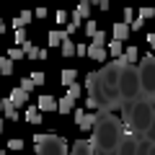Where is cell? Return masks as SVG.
<instances>
[{"mask_svg": "<svg viewBox=\"0 0 155 155\" xmlns=\"http://www.w3.org/2000/svg\"><path fill=\"white\" fill-rule=\"evenodd\" d=\"M72 109H75V98H70V96H65V98L57 101V111H60V114H70Z\"/></svg>", "mask_w": 155, "mask_h": 155, "instance_id": "obj_5", "label": "cell"}, {"mask_svg": "<svg viewBox=\"0 0 155 155\" xmlns=\"http://www.w3.org/2000/svg\"><path fill=\"white\" fill-rule=\"evenodd\" d=\"M75 119H78V127H80V129H91L96 124V116L93 114H85V111H75Z\"/></svg>", "mask_w": 155, "mask_h": 155, "instance_id": "obj_1", "label": "cell"}, {"mask_svg": "<svg viewBox=\"0 0 155 155\" xmlns=\"http://www.w3.org/2000/svg\"><path fill=\"white\" fill-rule=\"evenodd\" d=\"M137 62V47H129L122 57H119V65H134Z\"/></svg>", "mask_w": 155, "mask_h": 155, "instance_id": "obj_7", "label": "cell"}, {"mask_svg": "<svg viewBox=\"0 0 155 155\" xmlns=\"http://www.w3.org/2000/svg\"><path fill=\"white\" fill-rule=\"evenodd\" d=\"M21 88L26 91V93H28V91H34V88H36V83L31 80V75H28V78H21Z\"/></svg>", "mask_w": 155, "mask_h": 155, "instance_id": "obj_22", "label": "cell"}, {"mask_svg": "<svg viewBox=\"0 0 155 155\" xmlns=\"http://www.w3.org/2000/svg\"><path fill=\"white\" fill-rule=\"evenodd\" d=\"M134 18H137V16H134V11H132V8H124V23H132Z\"/></svg>", "mask_w": 155, "mask_h": 155, "instance_id": "obj_29", "label": "cell"}, {"mask_svg": "<svg viewBox=\"0 0 155 155\" xmlns=\"http://www.w3.org/2000/svg\"><path fill=\"white\" fill-rule=\"evenodd\" d=\"M88 57H91V60H96V62H101V60H106V49H104V47L91 44L88 47Z\"/></svg>", "mask_w": 155, "mask_h": 155, "instance_id": "obj_10", "label": "cell"}, {"mask_svg": "<svg viewBox=\"0 0 155 155\" xmlns=\"http://www.w3.org/2000/svg\"><path fill=\"white\" fill-rule=\"evenodd\" d=\"M101 8H104V11H109V8H111V0H101Z\"/></svg>", "mask_w": 155, "mask_h": 155, "instance_id": "obj_33", "label": "cell"}, {"mask_svg": "<svg viewBox=\"0 0 155 155\" xmlns=\"http://www.w3.org/2000/svg\"><path fill=\"white\" fill-rule=\"evenodd\" d=\"M153 16H155L153 8H140V18H145V21H147V18H153Z\"/></svg>", "mask_w": 155, "mask_h": 155, "instance_id": "obj_28", "label": "cell"}, {"mask_svg": "<svg viewBox=\"0 0 155 155\" xmlns=\"http://www.w3.org/2000/svg\"><path fill=\"white\" fill-rule=\"evenodd\" d=\"M109 54H114V57H122L124 54V52H122V41H119V39L109 41Z\"/></svg>", "mask_w": 155, "mask_h": 155, "instance_id": "obj_18", "label": "cell"}, {"mask_svg": "<svg viewBox=\"0 0 155 155\" xmlns=\"http://www.w3.org/2000/svg\"><path fill=\"white\" fill-rule=\"evenodd\" d=\"M80 93H83V88H80L78 83L67 85V96H70V98H80Z\"/></svg>", "mask_w": 155, "mask_h": 155, "instance_id": "obj_21", "label": "cell"}, {"mask_svg": "<svg viewBox=\"0 0 155 155\" xmlns=\"http://www.w3.org/2000/svg\"><path fill=\"white\" fill-rule=\"evenodd\" d=\"M60 49H62V57H75V44L70 41V36L60 44Z\"/></svg>", "mask_w": 155, "mask_h": 155, "instance_id": "obj_13", "label": "cell"}, {"mask_svg": "<svg viewBox=\"0 0 155 155\" xmlns=\"http://www.w3.org/2000/svg\"><path fill=\"white\" fill-rule=\"evenodd\" d=\"M91 44L104 47V44H106V34H104V31H96V36H93V41H91Z\"/></svg>", "mask_w": 155, "mask_h": 155, "instance_id": "obj_23", "label": "cell"}, {"mask_svg": "<svg viewBox=\"0 0 155 155\" xmlns=\"http://www.w3.org/2000/svg\"><path fill=\"white\" fill-rule=\"evenodd\" d=\"M5 31V21H3V18H0V34Z\"/></svg>", "mask_w": 155, "mask_h": 155, "instance_id": "obj_35", "label": "cell"}, {"mask_svg": "<svg viewBox=\"0 0 155 155\" xmlns=\"http://www.w3.org/2000/svg\"><path fill=\"white\" fill-rule=\"evenodd\" d=\"M54 21L60 23V26H67V13H65V11H57V13H54Z\"/></svg>", "mask_w": 155, "mask_h": 155, "instance_id": "obj_25", "label": "cell"}, {"mask_svg": "<svg viewBox=\"0 0 155 155\" xmlns=\"http://www.w3.org/2000/svg\"><path fill=\"white\" fill-rule=\"evenodd\" d=\"M142 23H145V18H140V16H137V18H134L132 23H129V26H132L134 31H140V28H142Z\"/></svg>", "mask_w": 155, "mask_h": 155, "instance_id": "obj_31", "label": "cell"}, {"mask_svg": "<svg viewBox=\"0 0 155 155\" xmlns=\"http://www.w3.org/2000/svg\"><path fill=\"white\" fill-rule=\"evenodd\" d=\"M88 3L91 5H101V0H88Z\"/></svg>", "mask_w": 155, "mask_h": 155, "instance_id": "obj_36", "label": "cell"}, {"mask_svg": "<svg viewBox=\"0 0 155 155\" xmlns=\"http://www.w3.org/2000/svg\"><path fill=\"white\" fill-rule=\"evenodd\" d=\"M147 41H150V47L155 49V34H147Z\"/></svg>", "mask_w": 155, "mask_h": 155, "instance_id": "obj_34", "label": "cell"}, {"mask_svg": "<svg viewBox=\"0 0 155 155\" xmlns=\"http://www.w3.org/2000/svg\"><path fill=\"white\" fill-rule=\"evenodd\" d=\"M0 132H3V119H0Z\"/></svg>", "mask_w": 155, "mask_h": 155, "instance_id": "obj_38", "label": "cell"}, {"mask_svg": "<svg viewBox=\"0 0 155 155\" xmlns=\"http://www.w3.org/2000/svg\"><path fill=\"white\" fill-rule=\"evenodd\" d=\"M8 57H11V60H23L26 52H23V47H13V49H8Z\"/></svg>", "mask_w": 155, "mask_h": 155, "instance_id": "obj_20", "label": "cell"}, {"mask_svg": "<svg viewBox=\"0 0 155 155\" xmlns=\"http://www.w3.org/2000/svg\"><path fill=\"white\" fill-rule=\"evenodd\" d=\"M0 75H3V72H0Z\"/></svg>", "mask_w": 155, "mask_h": 155, "instance_id": "obj_41", "label": "cell"}, {"mask_svg": "<svg viewBox=\"0 0 155 155\" xmlns=\"http://www.w3.org/2000/svg\"><path fill=\"white\" fill-rule=\"evenodd\" d=\"M75 16H78V18H88V16H91V3H78Z\"/></svg>", "mask_w": 155, "mask_h": 155, "instance_id": "obj_16", "label": "cell"}, {"mask_svg": "<svg viewBox=\"0 0 155 155\" xmlns=\"http://www.w3.org/2000/svg\"><path fill=\"white\" fill-rule=\"evenodd\" d=\"M75 54L78 57H85V54H88V47H85V44H78L75 47Z\"/></svg>", "mask_w": 155, "mask_h": 155, "instance_id": "obj_30", "label": "cell"}, {"mask_svg": "<svg viewBox=\"0 0 155 155\" xmlns=\"http://www.w3.org/2000/svg\"><path fill=\"white\" fill-rule=\"evenodd\" d=\"M80 21H83V18H78L75 13H72L70 23H67V26H65V34H67V36H70V34H75V31H78V26H80Z\"/></svg>", "mask_w": 155, "mask_h": 155, "instance_id": "obj_17", "label": "cell"}, {"mask_svg": "<svg viewBox=\"0 0 155 155\" xmlns=\"http://www.w3.org/2000/svg\"><path fill=\"white\" fill-rule=\"evenodd\" d=\"M31 80H34V83H36V85H44L47 75H44V72H31Z\"/></svg>", "mask_w": 155, "mask_h": 155, "instance_id": "obj_26", "label": "cell"}, {"mask_svg": "<svg viewBox=\"0 0 155 155\" xmlns=\"http://www.w3.org/2000/svg\"><path fill=\"white\" fill-rule=\"evenodd\" d=\"M31 18H34V13H31V11H23L21 16L13 18V28H23V26H28V23H31Z\"/></svg>", "mask_w": 155, "mask_h": 155, "instance_id": "obj_6", "label": "cell"}, {"mask_svg": "<svg viewBox=\"0 0 155 155\" xmlns=\"http://www.w3.org/2000/svg\"><path fill=\"white\" fill-rule=\"evenodd\" d=\"M8 98L13 101V106H23V104H26V98H28V93L21 88V85H18V88L11 91V96H8Z\"/></svg>", "mask_w": 155, "mask_h": 155, "instance_id": "obj_3", "label": "cell"}, {"mask_svg": "<svg viewBox=\"0 0 155 155\" xmlns=\"http://www.w3.org/2000/svg\"><path fill=\"white\" fill-rule=\"evenodd\" d=\"M39 111H57V98L54 96H39Z\"/></svg>", "mask_w": 155, "mask_h": 155, "instance_id": "obj_2", "label": "cell"}, {"mask_svg": "<svg viewBox=\"0 0 155 155\" xmlns=\"http://www.w3.org/2000/svg\"><path fill=\"white\" fill-rule=\"evenodd\" d=\"M96 31H98L96 21H93V18H88V21H85V36H91V39H93V36H96Z\"/></svg>", "mask_w": 155, "mask_h": 155, "instance_id": "obj_19", "label": "cell"}, {"mask_svg": "<svg viewBox=\"0 0 155 155\" xmlns=\"http://www.w3.org/2000/svg\"><path fill=\"white\" fill-rule=\"evenodd\" d=\"M3 111H5L8 119H18V106H13L11 98H5V106H3Z\"/></svg>", "mask_w": 155, "mask_h": 155, "instance_id": "obj_14", "label": "cell"}, {"mask_svg": "<svg viewBox=\"0 0 155 155\" xmlns=\"http://www.w3.org/2000/svg\"><path fill=\"white\" fill-rule=\"evenodd\" d=\"M80 3H88V0H80Z\"/></svg>", "mask_w": 155, "mask_h": 155, "instance_id": "obj_40", "label": "cell"}, {"mask_svg": "<svg viewBox=\"0 0 155 155\" xmlns=\"http://www.w3.org/2000/svg\"><path fill=\"white\" fill-rule=\"evenodd\" d=\"M0 72H3V75H13V60L11 57H0Z\"/></svg>", "mask_w": 155, "mask_h": 155, "instance_id": "obj_12", "label": "cell"}, {"mask_svg": "<svg viewBox=\"0 0 155 155\" xmlns=\"http://www.w3.org/2000/svg\"><path fill=\"white\" fill-rule=\"evenodd\" d=\"M0 155H5V150H0Z\"/></svg>", "mask_w": 155, "mask_h": 155, "instance_id": "obj_39", "label": "cell"}, {"mask_svg": "<svg viewBox=\"0 0 155 155\" xmlns=\"http://www.w3.org/2000/svg\"><path fill=\"white\" fill-rule=\"evenodd\" d=\"M26 119L31 124H41L44 119H41V111H39V106H31V109H26Z\"/></svg>", "mask_w": 155, "mask_h": 155, "instance_id": "obj_11", "label": "cell"}, {"mask_svg": "<svg viewBox=\"0 0 155 155\" xmlns=\"http://www.w3.org/2000/svg\"><path fill=\"white\" fill-rule=\"evenodd\" d=\"M16 44L18 47L26 44V31H23V28H16Z\"/></svg>", "mask_w": 155, "mask_h": 155, "instance_id": "obj_24", "label": "cell"}, {"mask_svg": "<svg viewBox=\"0 0 155 155\" xmlns=\"http://www.w3.org/2000/svg\"><path fill=\"white\" fill-rule=\"evenodd\" d=\"M3 106H5V98H0V111H3Z\"/></svg>", "mask_w": 155, "mask_h": 155, "instance_id": "obj_37", "label": "cell"}, {"mask_svg": "<svg viewBox=\"0 0 155 155\" xmlns=\"http://www.w3.org/2000/svg\"><path fill=\"white\" fill-rule=\"evenodd\" d=\"M23 52H26L28 60H41V49H39L36 44H31V41H26V44H23Z\"/></svg>", "mask_w": 155, "mask_h": 155, "instance_id": "obj_9", "label": "cell"}, {"mask_svg": "<svg viewBox=\"0 0 155 155\" xmlns=\"http://www.w3.org/2000/svg\"><path fill=\"white\" fill-rule=\"evenodd\" d=\"M8 147H11V150H23V140H8Z\"/></svg>", "mask_w": 155, "mask_h": 155, "instance_id": "obj_27", "label": "cell"}, {"mask_svg": "<svg viewBox=\"0 0 155 155\" xmlns=\"http://www.w3.org/2000/svg\"><path fill=\"white\" fill-rule=\"evenodd\" d=\"M129 23H114V39H119V41H124V39H129Z\"/></svg>", "mask_w": 155, "mask_h": 155, "instance_id": "obj_4", "label": "cell"}, {"mask_svg": "<svg viewBox=\"0 0 155 155\" xmlns=\"http://www.w3.org/2000/svg\"><path fill=\"white\" fill-rule=\"evenodd\" d=\"M34 18H47V8H36L34 11Z\"/></svg>", "mask_w": 155, "mask_h": 155, "instance_id": "obj_32", "label": "cell"}, {"mask_svg": "<svg viewBox=\"0 0 155 155\" xmlns=\"http://www.w3.org/2000/svg\"><path fill=\"white\" fill-rule=\"evenodd\" d=\"M75 78H78V70H62V85H72L75 83Z\"/></svg>", "mask_w": 155, "mask_h": 155, "instance_id": "obj_15", "label": "cell"}, {"mask_svg": "<svg viewBox=\"0 0 155 155\" xmlns=\"http://www.w3.org/2000/svg\"><path fill=\"white\" fill-rule=\"evenodd\" d=\"M65 39H67L65 31H49V34H47V41H49V47H60Z\"/></svg>", "mask_w": 155, "mask_h": 155, "instance_id": "obj_8", "label": "cell"}]
</instances>
